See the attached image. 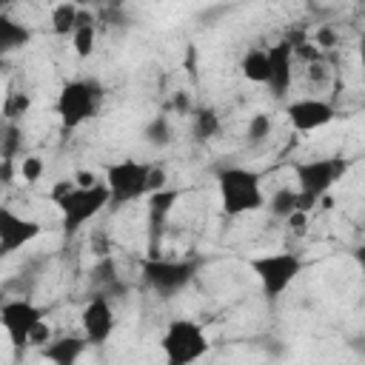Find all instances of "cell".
<instances>
[{
  "label": "cell",
  "mask_w": 365,
  "mask_h": 365,
  "mask_svg": "<svg viewBox=\"0 0 365 365\" xmlns=\"http://www.w3.org/2000/svg\"><path fill=\"white\" fill-rule=\"evenodd\" d=\"M285 114L297 131H317L336 117V108L319 97H299V100L285 106Z\"/></svg>",
  "instance_id": "obj_12"
},
{
  "label": "cell",
  "mask_w": 365,
  "mask_h": 365,
  "mask_svg": "<svg viewBox=\"0 0 365 365\" xmlns=\"http://www.w3.org/2000/svg\"><path fill=\"white\" fill-rule=\"evenodd\" d=\"M297 200H299V191L285 185V188H277V191L268 197L265 208H268L274 217H279V220H288V217L297 211Z\"/></svg>",
  "instance_id": "obj_23"
},
{
  "label": "cell",
  "mask_w": 365,
  "mask_h": 365,
  "mask_svg": "<svg viewBox=\"0 0 365 365\" xmlns=\"http://www.w3.org/2000/svg\"><path fill=\"white\" fill-rule=\"evenodd\" d=\"M151 163L140 160H120L106 168V185L111 191V208H123L125 202L143 200L148 194Z\"/></svg>",
  "instance_id": "obj_7"
},
{
  "label": "cell",
  "mask_w": 365,
  "mask_h": 365,
  "mask_svg": "<svg viewBox=\"0 0 365 365\" xmlns=\"http://www.w3.org/2000/svg\"><path fill=\"white\" fill-rule=\"evenodd\" d=\"M48 342H51V328H48L46 319H40V322L34 325L31 336H29V348H43V345H48Z\"/></svg>",
  "instance_id": "obj_28"
},
{
  "label": "cell",
  "mask_w": 365,
  "mask_h": 365,
  "mask_svg": "<svg viewBox=\"0 0 365 365\" xmlns=\"http://www.w3.org/2000/svg\"><path fill=\"white\" fill-rule=\"evenodd\" d=\"M51 197L63 214V231L66 237H74L88 220H94L103 208L111 205V191L103 182L97 185H77L74 177L71 180H60L54 188H51Z\"/></svg>",
  "instance_id": "obj_1"
},
{
  "label": "cell",
  "mask_w": 365,
  "mask_h": 365,
  "mask_svg": "<svg viewBox=\"0 0 365 365\" xmlns=\"http://www.w3.org/2000/svg\"><path fill=\"white\" fill-rule=\"evenodd\" d=\"M160 348H163V356L168 365H191L208 354V336L200 322L174 317V319H168V325L160 336Z\"/></svg>",
  "instance_id": "obj_3"
},
{
  "label": "cell",
  "mask_w": 365,
  "mask_h": 365,
  "mask_svg": "<svg viewBox=\"0 0 365 365\" xmlns=\"http://www.w3.org/2000/svg\"><path fill=\"white\" fill-rule=\"evenodd\" d=\"M86 345H88L86 336H57L48 345H43L40 354H43V359H48L54 365H74L83 356Z\"/></svg>",
  "instance_id": "obj_15"
},
{
  "label": "cell",
  "mask_w": 365,
  "mask_h": 365,
  "mask_svg": "<svg viewBox=\"0 0 365 365\" xmlns=\"http://www.w3.org/2000/svg\"><path fill=\"white\" fill-rule=\"evenodd\" d=\"M43 160L37 157V154H31V157H23V163H20V174H23V180L26 182H37L40 177H43Z\"/></svg>",
  "instance_id": "obj_27"
},
{
  "label": "cell",
  "mask_w": 365,
  "mask_h": 365,
  "mask_svg": "<svg viewBox=\"0 0 365 365\" xmlns=\"http://www.w3.org/2000/svg\"><path fill=\"white\" fill-rule=\"evenodd\" d=\"M200 262L197 259H163V257H148L143 262V282L160 294V297H174L182 288L191 285L197 277Z\"/></svg>",
  "instance_id": "obj_8"
},
{
  "label": "cell",
  "mask_w": 365,
  "mask_h": 365,
  "mask_svg": "<svg viewBox=\"0 0 365 365\" xmlns=\"http://www.w3.org/2000/svg\"><path fill=\"white\" fill-rule=\"evenodd\" d=\"M77 20H80V9L71 0H63L51 9V31L57 37H71L77 29Z\"/></svg>",
  "instance_id": "obj_21"
},
{
  "label": "cell",
  "mask_w": 365,
  "mask_h": 365,
  "mask_svg": "<svg viewBox=\"0 0 365 365\" xmlns=\"http://www.w3.org/2000/svg\"><path fill=\"white\" fill-rule=\"evenodd\" d=\"M143 140H145V145H151V148H168L171 140H174L171 120H168L165 114H154V117L143 125Z\"/></svg>",
  "instance_id": "obj_22"
},
{
  "label": "cell",
  "mask_w": 365,
  "mask_h": 365,
  "mask_svg": "<svg viewBox=\"0 0 365 365\" xmlns=\"http://www.w3.org/2000/svg\"><path fill=\"white\" fill-rule=\"evenodd\" d=\"M29 40H31V31L23 23H17L9 14H0V51L3 54H11V51L29 46Z\"/></svg>",
  "instance_id": "obj_19"
},
{
  "label": "cell",
  "mask_w": 365,
  "mask_h": 365,
  "mask_svg": "<svg viewBox=\"0 0 365 365\" xmlns=\"http://www.w3.org/2000/svg\"><path fill=\"white\" fill-rule=\"evenodd\" d=\"M165 182H168V174H165V168H160V165H151V177H148V194H154V191L165 188Z\"/></svg>",
  "instance_id": "obj_30"
},
{
  "label": "cell",
  "mask_w": 365,
  "mask_h": 365,
  "mask_svg": "<svg viewBox=\"0 0 365 365\" xmlns=\"http://www.w3.org/2000/svg\"><path fill=\"white\" fill-rule=\"evenodd\" d=\"M71 46H74V54H77L80 60L91 57V51H94V46H97V23H94V17H91L88 11H83V9H80L77 29H74V34H71Z\"/></svg>",
  "instance_id": "obj_18"
},
{
  "label": "cell",
  "mask_w": 365,
  "mask_h": 365,
  "mask_svg": "<svg viewBox=\"0 0 365 365\" xmlns=\"http://www.w3.org/2000/svg\"><path fill=\"white\" fill-rule=\"evenodd\" d=\"M103 103V88L97 80H68L57 94V114L63 128H80L91 117H97Z\"/></svg>",
  "instance_id": "obj_6"
},
{
  "label": "cell",
  "mask_w": 365,
  "mask_h": 365,
  "mask_svg": "<svg viewBox=\"0 0 365 365\" xmlns=\"http://www.w3.org/2000/svg\"><path fill=\"white\" fill-rule=\"evenodd\" d=\"M359 66H362V71H365V37L359 40Z\"/></svg>",
  "instance_id": "obj_35"
},
{
  "label": "cell",
  "mask_w": 365,
  "mask_h": 365,
  "mask_svg": "<svg viewBox=\"0 0 365 365\" xmlns=\"http://www.w3.org/2000/svg\"><path fill=\"white\" fill-rule=\"evenodd\" d=\"M40 231H43V228H40L37 220L23 217V214L11 211L9 205L0 208V254H3V257L14 254L17 248H23V245H29L31 240H37Z\"/></svg>",
  "instance_id": "obj_11"
},
{
  "label": "cell",
  "mask_w": 365,
  "mask_h": 365,
  "mask_svg": "<svg viewBox=\"0 0 365 365\" xmlns=\"http://www.w3.org/2000/svg\"><path fill=\"white\" fill-rule=\"evenodd\" d=\"M11 177H14V160H0V182L11 185Z\"/></svg>",
  "instance_id": "obj_32"
},
{
  "label": "cell",
  "mask_w": 365,
  "mask_h": 365,
  "mask_svg": "<svg viewBox=\"0 0 365 365\" xmlns=\"http://www.w3.org/2000/svg\"><path fill=\"white\" fill-rule=\"evenodd\" d=\"M248 268L254 271V277L259 279V288L268 299H277L282 297L291 282L302 274L305 262L299 254L294 251H274V254H262V257H254L248 259Z\"/></svg>",
  "instance_id": "obj_5"
},
{
  "label": "cell",
  "mask_w": 365,
  "mask_h": 365,
  "mask_svg": "<svg viewBox=\"0 0 365 365\" xmlns=\"http://www.w3.org/2000/svg\"><path fill=\"white\" fill-rule=\"evenodd\" d=\"M268 134H271V117H268V114H254V117L248 120V128H245L248 143H251V145H259V143L268 140Z\"/></svg>",
  "instance_id": "obj_26"
},
{
  "label": "cell",
  "mask_w": 365,
  "mask_h": 365,
  "mask_svg": "<svg viewBox=\"0 0 365 365\" xmlns=\"http://www.w3.org/2000/svg\"><path fill=\"white\" fill-rule=\"evenodd\" d=\"M0 3H3V6H11V3H17V0H0Z\"/></svg>",
  "instance_id": "obj_37"
},
{
  "label": "cell",
  "mask_w": 365,
  "mask_h": 365,
  "mask_svg": "<svg viewBox=\"0 0 365 365\" xmlns=\"http://www.w3.org/2000/svg\"><path fill=\"white\" fill-rule=\"evenodd\" d=\"M345 171V165L334 157H319V160H299L294 163V177H297V211L308 214L336 182V177Z\"/></svg>",
  "instance_id": "obj_4"
},
{
  "label": "cell",
  "mask_w": 365,
  "mask_h": 365,
  "mask_svg": "<svg viewBox=\"0 0 365 365\" xmlns=\"http://www.w3.org/2000/svg\"><path fill=\"white\" fill-rule=\"evenodd\" d=\"M108 6H114V9H120V6H125V0H106Z\"/></svg>",
  "instance_id": "obj_36"
},
{
  "label": "cell",
  "mask_w": 365,
  "mask_h": 365,
  "mask_svg": "<svg viewBox=\"0 0 365 365\" xmlns=\"http://www.w3.org/2000/svg\"><path fill=\"white\" fill-rule=\"evenodd\" d=\"M74 182H77V185H97L100 180H97L91 171H77V174H74Z\"/></svg>",
  "instance_id": "obj_33"
},
{
  "label": "cell",
  "mask_w": 365,
  "mask_h": 365,
  "mask_svg": "<svg viewBox=\"0 0 365 365\" xmlns=\"http://www.w3.org/2000/svg\"><path fill=\"white\" fill-rule=\"evenodd\" d=\"M217 191H220V205L222 214L240 217L265 208V194H262V180L257 171L242 168V165H225L217 171Z\"/></svg>",
  "instance_id": "obj_2"
},
{
  "label": "cell",
  "mask_w": 365,
  "mask_h": 365,
  "mask_svg": "<svg viewBox=\"0 0 365 365\" xmlns=\"http://www.w3.org/2000/svg\"><path fill=\"white\" fill-rule=\"evenodd\" d=\"M29 106H31L29 94H23V91H9L6 100H3V123H17V120L29 111Z\"/></svg>",
  "instance_id": "obj_24"
},
{
  "label": "cell",
  "mask_w": 365,
  "mask_h": 365,
  "mask_svg": "<svg viewBox=\"0 0 365 365\" xmlns=\"http://www.w3.org/2000/svg\"><path fill=\"white\" fill-rule=\"evenodd\" d=\"M220 128H222V123H220L217 108H211V106H200V108L191 111V137H194L197 143H208V140H214V137L220 134Z\"/></svg>",
  "instance_id": "obj_17"
},
{
  "label": "cell",
  "mask_w": 365,
  "mask_h": 365,
  "mask_svg": "<svg viewBox=\"0 0 365 365\" xmlns=\"http://www.w3.org/2000/svg\"><path fill=\"white\" fill-rule=\"evenodd\" d=\"M20 125L17 123H3V137H0V160H14L17 157V148L23 143L20 137Z\"/></svg>",
  "instance_id": "obj_25"
},
{
  "label": "cell",
  "mask_w": 365,
  "mask_h": 365,
  "mask_svg": "<svg viewBox=\"0 0 365 365\" xmlns=\"http://www.w3.org/2000/svg\"><path fill=\"white\" fill-rule=\"evenodd\" d=\"M314 46L322 51V48H334L336 46V31L334 29H328V26H322L319 31H317V37H314Z\"/></svg>",
  "instance_id": "obj_29"
},
{
  "label": "cell",
  "mask_w": 365,
  "mask_h": 365,
  "mask_svg": "<svg viewBox=\"0 0 365 365\" xmlns=\"http://www.w3.org/2000/svg\"><path fill=\"white\" fill-rule=\"evenodd\" d=\"M91 294H106L108 299H111V294L117 291V294H123L125 291V285L120 282V277H117V265H114V259L111 257H103L94 268H91Z\"/></svg>",
  "instance_id": "obj_16"
},
{
  "label": "cell",
  "mask_w": 365,
  "mask_h": 365,
  "mask_svg": "<svg viewBox=\"0 0 365 365\" xmlns=\"http://www.w3.org/2000/svg\"><path fill=\"white\" fill-rule=\"evenodd\" d=\"M40 319H43V311L34 302H29L26 297L23 299H6L0 308V322H3L9 342L14 348H29V336Z\"/></svg>",
  "instance_id": "obj_9"
},
{
  "label": "cell",
  "mask_w": 365,
  "mask_h": 365,
  "mask_svg": "<svg viewBox=\"0 0 365 365\" xmlns=\"http://www.w3.org/2000/svg\"><path fill=\"white\" fill-rule=\"evenodd\" d=\"M177 200H180V191L168 188V185L148 194V245H151V257H157V240H160Z\"/></svg>",
  "instance_id": "obj_14"
},
{
  "label": "cell",
  "mask_w": 365,
  "mask_h": 365,
  "mask_svg": "<svg viewBox=\"0 0 365 365\" xmlns=\"http://www.w3.org/2000/svg\"><path fill=\"white\" fill-rule=\"evenodd\" d=\"M80 328H83V336L88 339V345L108 342V336L117 328V317H114V308H111L106 294H91L88 297V302L80 314Z\"/></svg>",
  "instance_id": "obj_10"
},
{
  "label": "cell",
  "mask_w": 365,
  "mask_h": 365,
  "mask_svg": "<svg viewBox=\"0 0 365 365\" xmlns=\"http://www.w3.org/2000/svg\"><path fill=\"white\" fill-rule=\"evenodd\" d=\"M240 71L248 83H268V48H248L240 60Z\"/></svg>",
  "instance_id": "obj_20"
},
{
  "label": "cell",
  "mask_w": 365,
  "mask_h": 365,
  "mask_svg": "<svg viewBox=\"0 0 365 365\" xmlns=\"http://www.w3.org/2000/svg\"><path fill=\"white\" fill-rule=\"evenodd\" d=\"M354 259H356V265H359V271H362V277H365V242L354 251Z\"/></svg>",
  "instance_id": "obj_34"
},
{
  "label": "cell",
  "mask_w": 365,
  "mask_h": 365,
  "mask_svg": "<svg viewBox=\"0 0 365 365\" xmlns=\"http://www.w3.org/2000/svg\"><path fill=\"white\" fill-rule=\"evenodd\" d=\"M171 108H174L177 114H191V111H194V103H191L188 91H177L174 100H171Z\"/></svg>",
  "instance_id": "obj_31"
},
{
  "label": "cell",
  "mask_w": 365,
  "mask_h": 365,
  "mask_svg": "<svg viewBox=\"0 0 365 365\" xmlns=\"http://www.w3.org/2000/svg\"><path fill=\"white\" fill-rule=\"evenodd\" d=\"M294 43L291 40H279L274 46H268V88L274 97H285L294 80Z\"/></svg>",
  "instance_id": "obj_13"
}]
</instances>
